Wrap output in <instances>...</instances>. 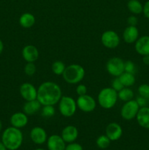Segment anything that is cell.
I'll list each match as a JSON object with an SVG mask.
<instances>
[{
    "mask_svg": "<svg viewBox=\"0 0 149 150\" xmlns=\"http://www.w3.org/2000/svg\"><path fill=\"white\" fill-rule=\"evenodd\" d=\"M101 42L105 48L113 49V48H117L119 45L120 37L115 31H105L102 34Z\"/></svg>",
    "mask_w": 149,
    "mask_h": 150,
    "instance_id": "ba28073f",
    "label": "cell"
},
{
    "mask_svg": "<svg viewBox=\"0 0 149 150\" xmlns=\"http://www.w3.org/2000/svg\"><path fill=\"white\" fill-rule=\"evenodd\" d=\"M34 150H45V149H42V148H37V149H35Z\"/></svg>",
    "mask_w": 149,
    "mask_h": 150,
    "instance_id": "60d3db41",
    "label": "cell"
},
{
    "mask_svg": "<svg viewBox=\"0 0 149 150\" xmlns=\"http://www.w3.org/2000/svg\"><path fill=\"white\" fill-rule=\"evenodd\" d=\"M76 103L77 108L85 113L92 112L96 107V102L94 98L87 94L78 96Z\"/></svg>",
    "mask_w": 149,
    "mask_h": 150,
    "instance_id": "9c48e42d",
    "label": "cell"
},
{
    "mask_svg": "<svg viewBox=\"0 0 149 150\" xmlns=\"http://www.w3.org/2000/svg\"><path fill=\"white\" fill-rule=\"evenodd\" d=\"M111 87H112L113 89H115L116 92H118V91H120L121 89H122L124 86V85L122 84V83L121 82V81H120L119 78L115 77V79L112 80V84H111Z\"/></svg>",
    "mask_w": 149,
    "mask_h": 150,
    "instance_id": "4dcf8cb0",
    "label": "cell"
},
{
    "mask_svg": "<svg viewBox=\"0 0 149 150\" xmlns=\"http://www.w3.org/2000/svg\"><path fill=\"white\" fill-rule=\"evenodd\" d=\"M127 22L129 23V26H137V23H138V19L136 16H131L127 18Z\"/></svg>",
    "mask_w": 149,
    "mask_h": 150,
    "instance_id": "e575fe53",
    "label": "cell"
},
{
    "mask_svg": "<svg viewBox=\"0 0 149 150\" xmlns=\"http://www.w3.org/2000/svg\"><path fill=\"white\" fill-rule=\"evenodd\" d=\"M42 105L37 100L30 101H26L23 106V112H24L26 115H32L34 114L41 108Z\"/></svg>",
    "mask_w": 149,
    "mask_h": 150,
    "instance_id": "ffe728a7",
    "label": "cell"
},
{
    "mask_svg": "<svg viewBox=\"0 0 149 150\" xmlns=\"http://www.w3.org/2000/svg\"><path fill=\"white\" fill-rule=\"evenodd\" d=\"M76 92H77L78 96H81V95H84L87 94V87L86 85L84 84H78L76 87Z\"/></svg>",
    "mask_w": 149,
    "mask_h": 150,
    "instance_id": "d6a6232c",
    "label": "cell"
},
{
    "mask_svg": "<svg viewBox=\"0 0 149 150\" xmlns=\"http://www.w3.org/2000/svg\"><path fill=\"white\" fill-rule=\"evenodd\" d=\"M118 78L124 87H130V86H133L136 81L134 74L127 73V72H124L121 76H118Z\"/></svg>",
    "mask_w": 149,
    "mask_h": 150,
    "instance_id": "7402d4cb",
    "label": "cell"
},
{
    "mask_svg": "<svg viewBox=\"0 0 149 150\" xmlns=\"http://www.w3.org/2000/svg\"><path fill=\"white\" fill-rule=\"evenodd\" d=\"M35 17L30 13H25L19 18V24L25 29H29L34 25Z\"/></svg>",
    "mask_w": 149,
    "mask_h": 150,
    "instance_id": "44dd1931",
    "label": "cell"
},
{
    "mask_svg": "<svg viewBox=\"0 0 149 150\" xmlns=\"http://www.w3.org/2000/svg\"><path fill=\"white\" fill-rule=\"evenodd\" d=\"M143 62L146 65H149V55H145L143 56Z\"/></svg>",
    "mask_w": 149,
    "mask_h": 150,
    "instance_id": "8d00e7d4",
    "label": "cell"
},
{
    "mask_svg": "<svg viewBox=\"0 0 149 150\" xmlns=\"http://www.w3.org/2000/svg\"><path fill=\"white\" fill-rule=\"evenodd\" d=\"M22 57L26 62H34L39 56L37 48L33 45H27L22 50Z\"/></svg>",
    "mask_w": 149,
    "mask_h": 150,
    "instance_id": "5bb4252c",
    "label": "cell"
},
{
    "mask_svg": "<svg viewBox=\"0 0 149 150\" xmlns=\"http://www.w3.org/2000/svg\"><path fill=\"white\" fill-rule=\"evenodd\" d=\"M62 97L61 89L53 81H45L37 89V100L42 105H55Z\"/></svg>",
    "mask_w": 149,
    "mask_h": 150,
    "instance_id": "6da1fadb",
    "label": "cell"
},
{
    "mask_svg": "<svg viewBox=\"0 0 149 150\" xmlns=\"http://www.w3.org/2000/svg\"><path fill=\"white\" fill-rule=\"evenodd\" d=\"M20 96L26 101L34 100L37 98V89L32 83H23L19 89Z\"/></svg>",
    "mask_w": 149,
    "mask_h": 150,
    "instance_id": "30bf717a",
    "label": "cell"
},
{
    "mask_svg": "<svg viewBox=\"0 0 149 150\" xmlns=\"http://www.w3.org/2000/svg\"><path fill=\"white\" fill-rule=\"evenodd\" d=\"M106 70L111 76L118 77L124 72V61L120 57H112L107 62Z\"/></svg>",
    "mask_w": 149,
    "mask_h": 150,
    "instance_id": "8992f818",
    "label": "cell"
},
{
    "mask_svg": "<svg viewBox=\"0 0 149 150\" xmlns=\"http://www.w3.org/2000/svg\"><path fill=\"white\" fill-rule=\"evenodd\" d=\"M136 120L140 127L149 129V107H142L139 109Z\"/></svg>",
    "mask_w": 149,
    "mask_h": 150,
    "instance_id": "d6986e66",
    "label": "cell"
},
{
    "mask_svg": "<svg viewBox=\"0 0 149 150\" xmlns=\"http://www.w3.org/2000/svg\"><path fill=\"white\" fill-rule=\"evenodd\" d=\"M137 91L140 96L143 97L149 100V84H147V83L141 84L138 87Z\"/></svg>",
    "mask_w": 149,
    "mask_h": 150,
    "instance_id": "83f0119b",
    "label": "cell"
},
{
    "mask_svg": "<svg viewBox=\"0 0 149 150\" xmlns=\"http://www.w3.org/2000/svg\"><path fill=\"white\" fill-rule=\"evenodd\" d=\"M42 111H41V114L42 116L45 118H51L53 117L55 115V108H54V105H42Z\"/></svg>",
    "mask_w": 149,
    "mask_h": 150,
    "instance_id": "4316f807",
    "label": "cell"
},
{
    "mask_svg": "<svg viewBox=\"0 0 149 150\" xmlns=\"http://www.w3.org/2000/svg\"><path fill=\"white\" fill-rule=\"evenodd\" d=\"M58 103L60 114L64 117H72L77 111V103L72 97L62 96Z\"/></svg>",
    "mask_w": 149,
    "mask_h": 150,
    "instance_id": "5b68a950",
    "label": "cell"
},
{
    "mask_svg": "<svg viewBox=\"0 0 149 150\" xmlns=\"http://www.w3.org/2000/svg\"><path fill=\"white\" fill-rule=\"evenodd\" d=\"M3 50H4V43H3L2 40L0 39V55L3 52Z\"/></svg>",
    "mask_w": 149,
    "mask_h": 150,
    "instance_id": "74e56055",
    "label": "cell"
},
{
    "mask_svg": "<svg viewBox=\"0 0 149 150\" xmlns=\"http://www.w3.org/2000/svg\"><path fill=\"white\" fill-rule=\"evenodd\" d=\"M136 71V66L134 63L131 60H128L127 62H124V72L127 73H133L134 74Z\"/></svg>",
    "mask_w": 149,
    "mask_h": 150,
    "instance_id": "f546056e",
    "label": "cell"
},
{
    "mask_svg": "<svg viewBox=\"0 0 149 150\" xmlns=\"http://www.w3.org/2000/svg\"><path fill=\"white\" fill-rule=\"evenodd\" d=\"M1 130H2V122H1V120H0V133H1Z\"/></svg>",
    "mask_w": 149,
    "mask_h": 150,
    "instance_id": "ab89813d",
    "label": "cell"
},
{
    "mask_svg": "<svg viewBox=\"0 0 149 150\" xmlns=\"http://www.w3.org/2000/svg\"><path fill=\"white\" fill-rule=\"evenodd\" d=\"M134 43V48L137 54L141 56L149 55V36L140 37Z\"/></svg>",
    "mask_w": 149,
    "mask_h": 150,
    "instance_id": "e0dca14e",
    "label": "cell"
},
{
    "mask_svg": "<svg viewBox=\"0 0 149 150\" xmlns=\"http://www.w3.org/2000/svg\"><path fill=\"white\" fill-rule=\"evenodd\" d=\"M148 147H149V143H148Z\"/></svg>",
    "mask_w": 149,
    "mask_h": 150,
    "instance_id": "b9f144b4",
    "label": "cell"
},
{
    "mask_svg": "<svg viewBox=\"0 0 149 150\" xmlns=\"http://www.w3.org/2000/svg\"><path fill=\"white\" fill-rule=\"evenodd\" d=\"M111 141L106 135H101L96 139V146L101 149H107L110 145Z\"/></svg>",
    "mask_w": 149,
    "mask_h": 150,
    "instance_id": "484cf974",
    "label": "cell"
},
{
    "mask_svg": "<svg viewBox=\"0 0 149 150\" xmlns=\"http://www.w3.org/2000/svg\"><path fill=\"white\" fill-rule=\"evenodd\" d=\"M47 147L48 150H65L66 142L61 136L53 134L47 139Z\"/></svg>",
    "mask_w": 149,
    "mask_h": 150,
    "instance_id": "4fadbf2b",
    "label": "cell"
},
{
    "mask_svg": "<svg viewBox=\"0 0 149 150\" xmlns=\"http://www.w3.org/2000/svg\"><path fill=\"white\" fill-rule=\"evenodd\" d=\"M65 150H83V146L78 143L72 142V143H69L66 145Z\"/></svg>",
    "mask_w": 149,
    "mask_h": 150,
    "instance_id": "1f68e13d",
    "label": "cell"
},
{
    "mask_svg": "<svg viewBox=\"0 0 149 150\" xmlns=\"http://www.w3.org/2000/svg\"><path fill=\"white\" fill-rule=\"evenodd\" d=\"M127 7L131 13L138 15L143 13V5L138 0H129L127 3Z\"/></svg>",
    "mask_w": 149,
    "mask_h": 150,
    "instance_id": "603a6c76",
    "label": "cell"
},
{
    "mask_svg": "<svg viewBox=\"0 0 149 150\" xmlns=\"http://www.w3.org/2000/svg\"><path fill=\"white\" fill-rule=\"evenodd\" d=\"M143 13L144 14L145 17L149 19V0L146 1L144 5H143Z\"/></svg>",
    "mask_w": 149,
    "mask_h": 150,
    "instance_id": "d590c367",
    "label": "cell"
},
{
    "mask_svg": "<svg viewBox=\"0 0 149 150\" xmlns=\"http://www.w3.org/2000/svg\"><path fill=\"white\" fill-rule=\"evenodd\" d=\"M0 150H7V148L2 143V142H0Z\"/></svg>",
    "mask_w": 149,
    "mask_h": 150,
    "instance_id": "f35d334b",
    "label": "cell"
},
{
    "mask_svg": "<svg viewBox=\"0 0 149 150\" xmlns=\"http://www.w3.org/2000/svg\"><path fill=\"white\" fill-rule=\"evenodd\" d=\"M10 122L13 127L21 129L26 127L28 124L29 118L28 115H26L24 112H16L10 117Z\"/></svg>",
    "mask_w": 149,
    "mask_h": 150,
    "instance_id": "2e32d148",
    "label": "cell"
},
{
    "mask_svg": "<svg viewBox=\"0 0 149 150\" xmlns=\"http://www.w3.org/2000/svg\"><path fill=\"white\" fill-rule=\"evenodd\" d=\"M137 101V104L140 106V108H142V107H145L148 106V100H147L146 98H143V97H141L139 95L137 98V99L135 100Z\"/></svg>",
    "mask_w": 149,
    "mask_h": 150,
    "instance_id": "836d02e7",
    "label": "cell"
},
{
    "mask_svg": "<svg viewBox=\"0 0 149 150\" xmlns=\"http://www.w3.org/2000/svg\"><path fill=\"white\" fill-rule=\"evenodd\" d=\"M66 68V66L62 61L57 60L55 61L51 65V70L53 73L56 76H61L63 74L64 70Z\"/></svg>",
    "mask_w": 149,
    "mask_h": 150,
    "instance_id": "d4e9b609",
    "label": "cell"
},
{
    "mask_svg": "<svg viewBox=\"0 0 149 150\" xmlns=\"http://www.w3.org/2000/svg\"><path fill=\"white\" fill-rule=\"evenodd\" d=\"M30 139L34 144L41 145L45 144L48 139V135L46 131L42 127H33L30 131Z\"/></svg>",
    "mask_w": 149,
    "mask_h": 150,
    "instance_id": "7c38bea8",
    "label": "cell"
},
{
    "mask_svg": "<svg viewBox=\"0 0 149 150\" xmlns=\"http://www.w3.org/2000/svg\"><path fill=\"white\" fill-rule=\"evenodd\" d=\"M61 136L66 143H72L78 137V130L74 125H67L61 131Z\"/></svg>",
    "mask_w": 149,
    "mask_h": 150,
    "instance_id": "9a60e30c",
    "label": "cell"
},
{
    "mask_svg": "<svg viewBox=\"0 0 149 150\" xmlns=\"http://www.w3.org/2000/svg\"><path fill=\"white\" fill-rule=\"evenodd\" d=\"M36 65L34 62H27L24 67V73L28 76H34L36 73Z\"/></svg>",
    "mask_w": 149,
    "mask_h": 150,
    "instance_id": "f1b7e54d",
    "label": "cell"
},
{
    "mask_svg": "<svg viewBox=\"0 0 149 150\" xmlns=\"http://www.w3.org/2000/svg\"><path fill=\"white\" fill-rule=\"evenodd\" d=\"M139 109H140V106L138 105L135 100L127 101L121 107V117L125 120H133V119L136 118V116L138 113Z\"/></svg>",
    "mask_w": 149,
    "mask_h": 150,
    "instance_id": "52a82bcc",
    "label": "cell"
},
{
    "mask_svg": "<svg viewBox=\"0 0 149 150\" xmlns=\"http://www.w3.org/2000/svg\"><path fill=\"white\" fill-rule=\"evenodd\" d=\"M86 70L78 64H72L66 67L62 76L64 80L70 84L79 83L85 77Z\"/></svg>",
    "mask_w": 149,
    "mask_h": 150,
    "instance_id": "3957f363",
    "label": "cell"
},
{
    "mask_svg": "<svg viewBox=\"0 0 149 150\" xmlns=\"http://www.w3.org/2000/svg\"><path fill=\"white\" fill-rule=\"evenodd\" d=\"M23 136L20 129L9 127L3 131L1 142L8 150H17L21 146Z\"/></svg>",
    "mask_w": 149,
    "mask_h": 150,
    "instance_id": "7a4b0ae2",
    "label": "cell"
},
{
    "mask_svg": "<svg viewBox=\"0 0 149 150\" xmlns=\"http://www.w3.org/2000/svg\"><path fill=\"white\" fill-rule=\"evenodd\" d=\"M98 103L105 109L113 108L118 101V92L112 87H105L98 94Z\"/></svg>",
    "mask_w": 149,
    "mask_h": 150,
    "instance_id": "277c9868",
    "label": "cell"
},
{
    "mask_svg": "<svg viewBox=\"0 0 149 150\" xmlns=\"http://www.w3.org/2000/svg\"><path fill=\"white\" fill-rule=\"evenodd\" d=\"M123 134V129L119 124L116 122H110L107 125L105 129V135L111 142L118 141L121 139Z\"/></svg>",
    "mask_w": 149,
    "mask_h": 150,
    "instance_id": "8fae6325",
    "label": "cell"
},
{
    "mask_svg": "<svg viewBox=\"0 0 149 150\" xmlns=\"http://www.w3.org/2000/svg\"><path fill=\"white\" fill-rule=\"evenodd\" d=\"M118 98L124 102L129 101L133 100L134 92L129 87H124L122 89L118 92Z\"/></svg>",
    "mask_w": 149,
    "mask_h": 150,
    "instance_id": "cb8c5ba5",
    "label": "cell"
},
{
    "mask_svg": "<svg viewBox=\"0 0 149 150\" xmlns=\"http://www.w3.org/2000/svg\"><path fill=\"white\" fill-rule=\"evenodd\" d=\"M139 38V30L137 26H128L123 32V40L127 43L131 44Z\"/></svg>",
    "mask_w": 149,
    "mask_h": 150,
    "instance_id": "ac0fdd59",
    "label": "cell"
}]
</instances>
